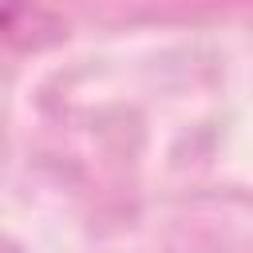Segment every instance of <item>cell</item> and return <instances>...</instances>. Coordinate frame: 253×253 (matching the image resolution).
<instances>
[{
    "label": "cell",
    "instance_id": "1",
    "mask_svg": "<svg viewBox=\"0 0 253 253\" xmlns=\"http://www.w3.org/2000/svg\"><path fill=\"white\" fill-rule=\"evenodd\" d=\"M63 36V24L36 0H0V51H36Z\"/></svg>",
    "mask_w": 253,
    "mask_h": 253
}]
</instances>
